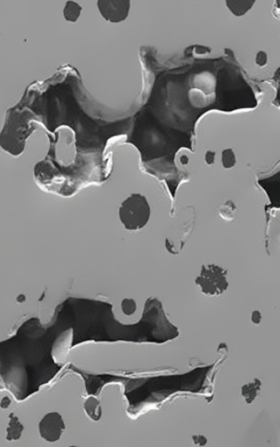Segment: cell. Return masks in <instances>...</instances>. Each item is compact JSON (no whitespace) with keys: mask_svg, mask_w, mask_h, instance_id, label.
<instances>
[{"mask_svg":"<svg viewBox=\"0 0 280 447\" xmlns=\"http://www.w3.org/2000/svg\"><path fill=\"white\" fill-rule=\"evenodd\" d=\"M10 418L11 420L7 429V439L8 440L19 439L21 437L24 426L19 421V418L14 416L13 413L10 415Z\"/></svg>","mask_w":280,"mask_h":447,"instance_id":"cell-8","label":"cell"},{"mask_svg":"<svg viewBox=\"0 0 280 447\" xmlns=\"http://www.w3.org/2000/svg\"><path fill=\"white\" fill-rule=\"evenodd\" d=\"M53 153L54 161L61 168L73 166L77 158L76 134L67 125L58 127L54 131L53 142H50L48 153Z\"/></svg>","mask_w":280,"mask_h":447,"instance_id":"cell-1","label":"cell"},{"mask_svg":"<svg viewBox=\"0 0 280 447\" xmlns=\"http://www.w3.org/2000/svg\"><path fill=\"white\" fill-rule=\"evenodd\" d=\"M73 341V333L71 331H68L55 342L52 347V356L57 364L63 365L66 361Z\"/></svg>","mask_w":280,"mask_h":447,"instance_id":"cell-6","label":"cell"},{"mask_svg":"<svg viewBox=\"0 0 280 447\" xmlns=\"http://www.w3.org/2000/svg\"><path fill=\"white\" fill-rule=\"evenodd\" d=\"M11 403V401L10 399V398L8 396H6L3 398L1 403H0V406H1L2 408H8L10 405Z\"/></svg>","mask_w":280,"mask_h":447,"instance_id":"cell-11","label":"cell"},{"mask_svg":"<svg viewBox=\"0 0 280 447\" xmlns=\"http://www.w3.org/2000/svg\"><path fill=\"white\" fill-rule=\"evenodd\" d=\"M81 9L78 4L73 2H68L64 10L65 19L73 22L76 21L80 15Z\"/></svg>","mask_w":280,"mask_h":447,"instance_id":"cell-9","label":"cell"},{"mask_svg":"<svg viewBox=\"0 0 280 447\" xmlns=\"http://www.w3.org/2000/svg\"><path fill=\"white\" fill-rule=\"evenodd\" d=\"M252 321L255 324H258L260 322L261 316L260 313L258 311H254L252 312L251 315Z\"/></svg>","mask_w":280,"mask_h":447,"instance_id":"cell-10","label":"cell"},{"mask_svg":"<svg viewBox=\"0 0 280 447\" xmlns=\"http://www.w3.org/2000/svg\"><path fill=\"white\" fill-rule=\"evenodd\" d=\"M98 8L107 21L119 23L126 20L130 9L129 1H99Z\"/></svg>","mask_w":280,"mask_h":447,"instance_id":"cell-5","label":"cell"},{"mask_svg":"<svg viewBox=\"0 0 280 447\" xmlns=\"http://www.w3.org/2000/svg\"><path fill=\"white\" fill-rule=\"evenodd\" d=\"M65 429L64 420L58 412L48 413L39 424L41 437L51 442H56L60 439Z\"/></svg>","mask_w":280,"mask_h":447,"instance_id":"cell-4","label":"cell"},{"mask_svg":"<svg viewBox=\"0 0 280 447\" xmlns=\"http://www.w3.org/2000/svg\"><path fill=\"white\" fill-rule=\"evenodd\" d=\"M119 217L125 227L129 230H137L147 224L150 220L151 209L146 197L140 193H134L121 203Z\"/></svg>","mask_w":280,"mask_h":447,"instance_id":"cell-2","label":"cell"},{"mask_svg":"<svg viewBox=\"0 0 280 447\" xmlns=\"http://www.w3.org/2000/svg\"><path fill=\"white\" fill-rule=\"evenodd\" d=\"M84 407L89 417L95 421L100 419L101 415V408L100 402L97 398L94 396L88 397L85 403Z\"/></svg>","mask_w":280,"mask_h":447,"instance_id":"cell-7","label":"cell"},{"mask_svg":"<svg viewBox=\"0 0 280 447\" xmlns=\"http://www.w3.org/2000/svg\"><path fill=\"white\" fill-rule=\"evenodd\" d=\"M227 275V270L217 264H205L201 267L195 283L202 294L209 297H217L229 287Z\"/></svg>","mask_w":280,"mask_h":447,"instance_id":"cell-3","label":"cell"}]
</instances>
